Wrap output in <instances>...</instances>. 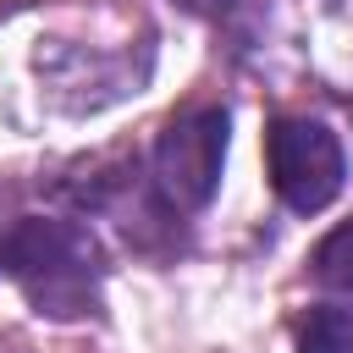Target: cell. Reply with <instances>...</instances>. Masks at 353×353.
<instances>
[{"instance_id":"cell-5","label":"cell","mask_w":353,"mask_h":353,"mask_svg":"<svg viewBox=\"0 0 353 353\" xmlns=\"http://www.w3.org/2000/svg\"><path fill=\"white\" fill-rule=\"evenodd\" d=\"M309 270H314V281H325L336 292H353V221H342L336 232H325L314 243Z\"/></svg>"},{"instance_id":"cell-1","label":"cell","mask_w":353,"mask_h":353,"mask_svg":"<svg viewBox=\"0 0 353 353\" xmlns=\"http://www.w3.org/2000/svg\"><path fill=\"white\" fill-rule=\"evenodd\" d=\"M0 270L17 281V292L50 314V320H77L88 309H99V287H105V254L94 243L88 226L77 221H55V215H28L6 232V254Z\"/></svg>"},{"instance_id":"cell-6","label":"cell","mask_w":353,"mask_h":353,"mask_svg":"<svg viewBox=\"0 0 353 353\" xmlns=\"http://www.w3.org/2000/svg\"><path fill=\"white\" fill-rule=\"evenodd\" d=\"M182 11H193V17H221V11H232L237 0H176Z\"/></svg>"},{"instance_id":"cell-4","label":"cell","mask_w":353,"mask_h":353,"mask_svg":"<svg viewBox=\"0 0 353 353\" xmlns=\"http://www.w3.org/2000/svg\"><path fill=\"white\" fill-rule=\"evenodd\" d=\"M298 353H353V303H314L292 325Z\"/></svg>"},{"instance_id":"cell-7","label":"cell","mask_w":353,"mask_h":353,"mask_svg":"<svg viewBox=\"0 0 353 353\" xmlns=\"http://www.w3.org/2000/svg\"><path fill=\"white\" fill-rule=\"evenodd\" d=\"M0 254H6V232H0Z\"/></svg>"},{"instance_id":"cell-3","label":"cell","mask_w":353,"mask_h":353,"mask_svg":"<svg viewBox=\"0 0 353 353\" xmlns=\"http://www.w3.org/2000/svg\"><path fill=\"white\" fill-rule=\"evenodd\" d=\"M221 165H226V110L221 105H199L165 121L160 143H154V188L165 193L171 210H204L221 188Z\"/></svg>"},{"instance_id":"cell-2","label":"cell","mask_w":353,"mask_h":353,"mask_svg":"<svg viewBox=\"0 0 353 353\" xmlns=\"http://www.w3.org/2000/svg\"><path fill=\"white\" fill-rule=\"evenodd\" d=\"M265 165H270L276 199L287 210H298V215H320L342 193V176H347L336 132L325 121H309V116L270 121V132H265Z\"/></svg>"}]
</instances>
